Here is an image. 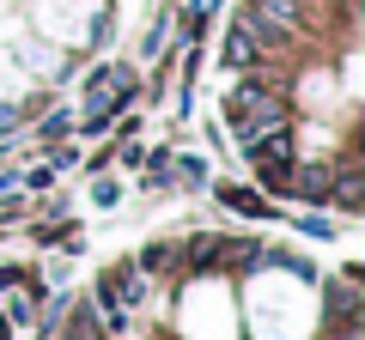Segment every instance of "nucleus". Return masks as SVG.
I'll use <instances>...</instances> for the list:
<instances>
[{
	"label": "nucleus",
	"instance_id": "nucleus-1",
	"mask_svg": "<svg viewBox=\"0 0 365 340\" xmlns=\"http://www.w3.org/2000/svg\"><path fill=\"white\" fill-rule=\"evenodd\" d=\"M225 122L237 128V140H256V134H268V128L287 122V97L274 92L268 79H244V85L225 92Z\"/></svg>",
	"mask_w": 365,
	"mask_h": 340
},
{
	"label": "nucleus",
	"instance_id": "nucleus-2",
	"mask_svg": "<svg viewBox=\"0 0 365 340\" xmlns=\"http://www.w3.org/2000/svg\"><path fill=\"white\" fill-rule=\"evenodd\" d=\"M250 146V164H256V176L262 183H274V188H287L292 183V128L280 122V128H268V134H256V140H244Z\"/></svg>",
	"mask_w": 365,
	"mask_h": 340
},
{
	"label": "nucleus",
	"instance_id": "nucleus-3",
	"mask_svg": "<svg viewBox=\"0 0 365 340\" xmlns=\"http://www.w3.org/2000/svg\"><path fill=\"white\" fill-rule=\"evenodd\" d=\"M268 43H274V37H268V31H262L250 13H244L232 31H225V49H220V55H225V67H256L262 55H268Z\"/></svg>",
	"mask_w": 365,
	"mask_h": 340
},
{
	"label": "nucleus",
	"instance_id": "nucleus-4",
	"mask_svg": "<svg viewBox=\"0 0 365 340\" xmlns=\"http://www.w3.org/2000/svg\"><path fill=\"white\" fill-rule=\"evenodd\" d=\"M359 267H347V280H329L323 286V310H329V322H359Z\"/></svg>",
	"mask_w": 365,
	"mask_h": 340
},
{
	"label": "nucleus",
	"instance_id": "nucleus-5",
	"mask_svg": "<svg viewBox=\"0 0 365 340\" xmlns=\"http://www.w3.org/2000/svg\"><path fill=\"white\" fill-rule=\"evenodd\" d=\"M225 207H237V213H256V219H262V213H268V201H256V195H244V188H225Z\"/></svg>",
	"mask_w": 365,
	"mask_h": 340
}]
</instances>
